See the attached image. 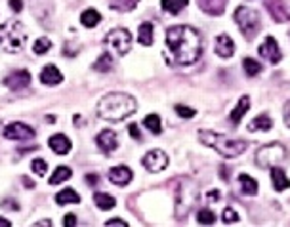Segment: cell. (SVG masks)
<instances>
[{"label":"cell","mask_w":290,"mask_h":227,"mask_svg":"<svg viewBox=\"0 0 290 227\" xmlns=\"http://www.w3.org/2000/svg\"><path fill=\"white\" fill-rule=\"evenodd\" d=\"M86 181L90 183V185H95V183L100 181V176H95V174H88V176H86Z\"/></svg>","instance_id":"ee69618b"},{"label":"cell","mask_w":290,"mask_h":227,"mask_svg":"<svg viewBox=\"0 0 290 227\" xmlns=\"http://www.w3.org/2000/svg\"><path fill=\"white\" fill-rule=\"evenodd\" d=\"M266 8L269 10V14L277 23L290 21V14L286 12V6L282 4V0H266Z\"/></svg>","instance_id":"9a60e30c"},{"label":"cell","mask_w":290,"mask_h":227,"mask_svg":"<svg viewBox=\"0 0 290 227\" xmlns=\"http://www.w3.org/2000/svg\"><path fill=\"white\" fill-rule=\"evenodd\" d=\"M258 54L262 55L264 59H267L271 65H277V63L282 59L281 48H279V44H277L275 37H266V40L262 42V46L258 48Z\"/></svg>","instance_id":"9c48e42d"},{"label":"cell","mask_w":290,"mask_h":227,"mask_svg":"<svg viewBox=\"0 0 290 227\" xmlns=\"http://www.w3.org/2000/svg\"><path fill=\"white\" fill-rule=\"evenodd\" d=\"M107 227H113V225H117V227H128V223L126 221H122V219H109L107 223H105Z\"/></svg>","instance_id":"b9f144b4"},{"label":"cell","mask_w":290,"mask_h":227,"mask_svg":"<svg viewBox=\"0 0 290 227\" xmlns=\"http://www.w3.org/2000/svg\"><path fill=\"white\" fill-rule=\"evenodd\" d=\"M27 44V31L21 21L10 19L0 27V50L8 54H19Z\"/></svg>","instance_id":"277c9868"},{"label":"cell","mask_w":290,"mask_h":227,"mask_svg":"<svg viewBox=\"0 0 290 227\" xmlns=\"http://www.w3.org/2000/svg\"><path fill=\"white\" fill-rule=\"evenodd\" d=\"M221 218H223V221H225V223H235V221H239V214H237L233 208H225Z\"/></svg>","instance_id":"8d00e7d4"},{"label":"cell","mask_w":290,"mask_h":227,"mask_svg":"<svg viewBox=\"0 0 290 227\" xmlns=\"http://www.w3.org/2000/svg\"><path fill=\"white\" fill-rule=\"evenodd\" d=\"M71 176H73V170L69 166H57L52 174V178H50V185H59L65 180H69Z\"/></svg>","instance_id":"484cf974"},{"label":"cell","mask_w":290,"mask_h":227,"mask_svg":"<svg viewBox=\"0 0 290 227\" xmlns=\"http://www.w3.org/2000/svg\"><path fill=\"white\" fill-rule=\"evenodd\" d=\"M35 225H52V221H48V219H44V221H37Z\"/></svg>","instance_id":"7dc6e473"},{"label":"cell","mask_w":290,"mask_h":227,"mask_svg":"<svg viewBox=\"0 0 290 227\" xmlns=\"http://www.w3.org/2000/svg\"><path fill=\"white\" fill-rule=\"evenodd\" d=\"M140 0H109V8L117 12H130L138 6Z\"/></svg>","instance_id":"f1b7e54d"},{"label":"cell","mask_w":290,"mask_h":227,"mask_svg":"<svg viewBox=\"0 0 290 227\" xmlns=\"http://www.w3.org/2000/svg\"><path fill=\"white\" fill-rule=\"evenodd\" d=\"M243 69L244 73H246V77H256V75L262 73V65H260V61L252 59V57H244Z\"/></svg>","instance_id":"4dcf8cb0"},{"label":"cell","mask_w":290,"mask_h":227,"mask_svg":"<svg viewBox=\"0 0 290 227\" xmlns=\"http://www.w3.org/2000/svg\"><path fill=\"white\" fill-rule=\"evenodd\" d=\"M189 4V0H160V6L168 14H180Z\"/></svg>","instance_id":"83f0119b"},{"label":"cell","mask_w":290,"mask_h":227,"mask_svg":"<svg viewBox=\"0 0 290 227\" xmlns=\"http://www.w3.org/2000/svg\"><path fill=\"white\" fill-rule=\"evenodd\" d=\"M138 40H140L141 46H151L153 44V23L145 21L140 25L138 29Z\"/></svg>","instance_id":"d4e9b609"},{"label":"cell","mask_w":290,"mask_h":227,"mask_svg":"<svg viewBox=\"0 0 290 227\" xmlns=\"http://www.w3.org/2000/svg\"><path fill=\"white\" fill-rule=\"evenodd\" d=\"M10 8L14 12H21L23 10V0H10Z\"/></svg>","instance_id":"ab89813d"},{"label":"cell","mask_w":290,"mask_h":227,"mask_svg":"<svg viewBox=\"0 0 290 227\" xmlns=\"http://www.w3.org/2000/svg\"><path fill=\"white\" fill-rule=\"evenodd\" d=\"M2 136H4L6 140L29 141L37 136V130L29 124H23V122H12V124L2 128Z\"/></svg>","instance_id":"ba28073f"},{"label":"cell","mask_w":290,"mask_h":227,"mask_svg":"<svg viewBox=\"0 0 290 227\" xmlns=\"http://www.w3.org/2000/svg\"><path fill=\"white\" fill-rule=\"evenodd\" d=\"M248 109H250V95H241V100H239V103L235 105V109L231 111V122H233V124H239Z\"/></svg>","instance_id":"ffe728a7"},{"label":"cell","mask_w":290,"mask_h":227,"mask_svg":"<svg viewBox=\"0 0 290 227\" xmlns=\"http://www.w3.org/2000/svg\"><path fill=\"white\" fill-rule=\"evenodd\" d=\"M95 141H98V147L102 149L105 155H111V153L118 147V138L113 130H103V132H100L98 138H95Z\"/></svg>","instance_id":"4fadbf2b"},{"label":"cell","mask_w":290,"mask_h":227,"mask_svg":"<svg viewBox=\"0 0 290 227\" xmlns=\"http://www.w3.org/2000/svg\"><path fill=\"white\" fill-rule=\"evenodd\" d=\"M228 0H199V8L210 16H221Z\"/></svg>","instance_id":"ac0fdd59"},{"label":"cell","mask_w":290,"mask_h":227,"mask_svg":"<svg viewBox=\"0 0 290 227\" xmlns=\"http://www.w3.org/2000/svg\"><path fill=\"white\" fill-rule=\"evenodd\" d=\"M271 181H273L275 191H286V189L290 187L288 176H286L284 170L279 168V166H271Z\"/></svg>","instance_id":"d6986e66"},{"label":"cell","mask_w":290,"mask_h":227,"mask_svg":"<svg viewBox=\"0 0 290 227\" xmlns=\"http://www.w3.org/2000/svg\"><path fill=\"white\" fill-rule=\"evenodd\" d=\"M239 183H241V191H243L244 195L254 197L258 193V181L254 180L252 176H248V174H241L239 176Z\"/></svg>","instance_id":"603a6c76"},{"label":"cell","mask_w":290,"mask_h":227,"mask_svg":"<svg viewBox=\"0 0 290 227\" xmlns=\"http://www.w3.org/2000/svg\"><path fill=\"white\" fill-rule=\"evenodd\" d=\"M143 126L149 130V132L153 134H160V130H163V122H160V117L158 115H147V117L143 118Z\"/></svg>","instance_id":"f546056e"},{"label":"cell","mask_w":290,"mask_h":227,"mask_svg":"<svg viewBox=\"0 0 290 227\" xmlns=\"http://www.w3.org/2000/svg\"><path fill=\"white\" fill-rule=\"evenodd\" d=\"M176 113H178L181 118L195 117V109H191V107H187V105H181V103H178V105H176Z\"/></svg>","instance_id":"d590c367"},{"label":"cell","mask_w":290,"mask_h":227,"mask_svg":"<svg viewBox=\"0 0 290 227\" xmlns=\"http://www.w3.org/2000/svg\"><path fill=\"white\" fill-rule=\"evenodd\" d=\"M204 199H206V203H210V204L218 203V201L221 199V191L220 189H210V191L204 195Z\"/></svg>","instance_id":"74e56055"},{"label":"cell","mask_w":290,"mask_h":227,"mask_svg":"<svg viewBox=\"0 0 290 227\" xmlns=\"http://www.w3.org/2000/svg\"><path fill=\"white\" fill-rule=\"evenodd\" d=\"M132 178H134L132 170L124 165H118V166H115V168H111L109 170V181L111 183H115V185H118V187L128 185V183L132 181Z\"/></svg>","instance_id":"7c38bea8"},{"label":"cell","mask_w":290,"mask_h":227,"mask_svg":"<svg viewBox=\"0 0 290 227\" xmlns=\"http://www.w3.org/2000/svg\"><path fill=\"white\" fill-rule=\"evenodd\" d=\"M271 128H273V120H271V117L266 115V113L258 115V117L248 124V130H250V132H269Z\"/></svg>","instance_id":"44dd1931"},{"label":"cell","mask_w":290,"mask_h":227,"mask_svg":"<svg viewBox=\"0 0 290 227\" xmlns=\"http://www.w3.org/2000/svg\"><path fill=\"white\" fill-rule=\"evenodd\" d=\"M105 46L109 48L113 54L117 55H126L132 48V35L128 29H122V27H117L113 31L107 33L105 37Z\"/></svg>","instance_id":"52a82bcc"},{"label":"cell","mask_w":290,"mask_h":227,"mask_svg":"<svg viewBox=\"0 0 290 227\" xmlns=\"http://www.w3.org/2000/svg\"><path fill=\"white\" fill-rule=\"evenodd\" d=\"M10 225H12V221H10V219L0 218V227H10Z\"/></svg>","instance_id":"f6af8a7d"},{"label":"cell","mask_w":290,"mask_h":227,"mask_svg":"<svg viewBox=\"0 0 290 227\" xmlns=\"http://www.w3.org/2000/svg\"><path fill=\"white\" fill-rule=\"evenodd\" d=\"M55 203L59 204V206H65V204H79L80 197L75 189L67 187V189H63V191H59V193L55 195Z\"/></svg>","instance_id":"7402d4cb"},{"label":"cell","mask_w":290,"mask_h":227,"mask_svg":"<svg viewBox=\"0 0 290 227\" xmlns=\"http://www.w3.org/2000/svg\"><path fill=\"white\" fill-rule=\"evenodd\" d=\"M4 84L10 88V90H14V92H19V90H23L31 84V75H29V71H14V73H10L6 80H4Z\"/></svg>","instance_id":"8fae6325"},{"label":"cell","mask_w":290,"mask_h":227,"mask_svg":"<svg viewBox=\"0 0 290 227\" xmlns=\"http://www.w3.org/2000/svg\"><path fill=\"white\" fill-rule=\"evenodd\" d=\"M102 21V16H100V12L94 8H88L82 12V16H80V23L88 27V29H94L95 25H100Z\"/></svg>","instance_id":"cb8c5ba5"},{"label":"cell","mask_w":290,"mask_h":227,"mask_svg":"<svg viewBox=\"0 0 290 227\" xmlns=\"http://www.w3.org/2000/svg\"><path fill=\"white\" fill-rule=\"evenodd\" d=\"M128 132H130V136H132L134 140H140V138H141L138 124H130V126H128Z\"/></svg>","instance_id":"f35d334b"},{"label":"cell","mask_w":290,"mask_h":227,"mask_svg":"<svg viewBox=\"0 0 290 227\" xmlns=\"http://www.w3.org/2000/svg\"><path fill=\"white\" fill-rule=\"evenodd\" d=\"M94 203L100 210H111V208H115L117 201L107 193H94Z\"/></svg>","instance_id":"4316f807"},{"label":"cell","mask_w":290,"mask_h":227,"mask_svg":"<svg viewBox=\"0 0 290 227\" xmlns=\"http://www.w3.org/2000/svg\"><path fill=\"white\" fill-rule=\"evenodd\" d=\"M63 225H77V216L75 214H67L63 219Z\"/></svg>","instance_id":"60d3db41"},{"label":"cell","mask_w":290,"mask_h":227,"mask_svg":"<svg viewBox=\"0 0 290 227\" xmlns=\"http://www.w3.org/2000/svg\"><path fill=\"white\" fill-rule=\"evenodd\" d=\"M199 140H201V143L212 147L214 151H218L221 157L225 158L241 157L246 151V147H248V143L244 140H231L225 134L212 132V130H201L199 132Z\"/></svg>","instance_id":"3957f363"},{"label":"cell","mask_w":290,"mask_h":227,"mask_svg":"<svg viewBox=\"0 0 290 227\" xmlns=\"http://www.w3.org/2000/svg\"><path fill=\"white\" fill-rule=\"evenodd\" d=\"M111 67H113V57H111V54L100 55V59H95V63H94V69L102 71V73L111 71Z\"/></svg>","instance_id":"836d02e7"},{"label":"cell","mask_w":290,"mask_h":227,"mask_svg":"<svg viewBox=\"0 0 290 227\" xmlns=\"http://www.w3.org/2000/svg\"><path fill=\"white\" fill-rule=\"evenodd\" d=\"M0 126H2V122H0Z\"/></svg>","instance_id":"c3c4849f"},{"label":"cell","mask_w":290,"mask_h":227,"mask_svg":"<svg viewBox=\"0 0 290 227\" xmlns=\"http://www.w3.org/2000/svg\"><path fill=\"white\" fill-rule=\"evenodd\" d=\"M286 158V147L282 143H267L264 147L256 151V165L260 168H271V166H279L284 163Z\"/></svg>","instance_id":"8992f818"},{"label":"cell","mask_w":290,"mask_h":227,"mask_svg":"<svg viewBox=\"0 0 290 227\" xmlns=\"http://www.w3.org/2000/svg\"><path fill=\"white\" fill-rule=\"evenodd\" d=\"M136 100L124 92L105 94L98 103V117L109 122H120L136 113Z\"/></svg>","instance_id":"7a4b0ae2"},{"label":"cell","mask_w":290,"mask_h":227,"mask_svg":"<svg viewBox=\"0 0 290 227\" xmlns=\"http://www.w3.org/2000/svg\"><path fill=\"white\" fill-rule=\"evenodd\" d=\"M31 170L37 174V176H44L46 170H48L46 160H42V158H35V160L31 163Z\"/></svg>","instance_id":"e575fe53"},{"label":"cell","mask_w":290,"mask_h":227,"mask_svg":"<svg viewBox=\"0 0 290 227\" xmlns=\"http://www.w3.org/2000/svg\"><path fill=\"white\" fill-rule=\"evenodd\" d=\"M23 183H27V185H29V189H33V187H35V183H33V181L29 180V178H23Z\"/></svg>","instance_id":"bcb514c9"},{"label":"cell","mask_w":290,"mask_h":227,"mask_svg":"<svg viewBox=\"0 0 290 227\" xmlns=\"http://www.w3.org/2000/svg\"><path fill=\"white\" fill-rule=\"evenodd\" d=\"M216 54L220 55V57H223V59H228V57H231V55L235 54V44H233L231 37L225 35V33L216 39Z\"/></svg>","instance_id":"e0dca14e"},{"label":"cell","mask_w":290,"mask_h":227,"mask_svg":"<svg viewBox=\"0 0 290 227\" xmlns=\"http://www.w3.org/2000/svg\"><path fill=\"white\" fill-rule=\"evenodd\" d=\"M141 165L145 166L149 172H160V170H165L166 166H168V157H166L165 151L153 149V151H149V153L143 157Z\"/></svg>","instance_id":"30bf717a"},{"label":"cell","mask_w":290,"mask_h":227,"mask_svg":"<svg viewBox=\"0 0 290 227\" xmlns=\"http://www.w3.org/2000/svg\"><path fill=\"white\" fill-rule=\"evenodd\" d=\"M284 122H286V126L290 128V100L284 103Z\"/></svg>","instance_id":"7bdbcfd3"},{"label":"cell","mask_w":290,"mask_h":227,"mask_svg":"<svg viewBox=\"0 0 290 227\" xmlns=\"http://www.w3.org/2000/svg\"><path fill=\"white\" fill-rule=\"evenodd\" d=\"M166 48L176 65H193L203 54V39L189 25H174L166 31Z\"/></svg>","instance_id":"6da1fadb"},{"label":"cell","mask_w":290,"mask_h":227,"mask_svg":"<svg viewBox=\"0 0 290 227\" xmlns=\"http://www.w3.org/2000/svg\"><path fill=\"white\" fill-rule=\"evenodd\" d=\"M61 80H63L61 71L57 69L55 65H46L44 69L40 71V82L44 86H57V84H61Z\"/></svg>","instance_id":"5bb4252c"},{"label":"cell","mask_w":290,"mask_h":227,"mask_svg":"<svg viewBox=\"0 0 290 227\" xmlns=\"http://www.w3.org/2000/svg\"><path fill=\"white\" fill-rule=\"evenodd\" d=\"M235 23L239 27V31L243 33L246 39H254L258 35L260 27H262V19H260V14L254 8H248V6H239L235 10Z\"/></svg>","instance_id":"5b68a950"},{"label":"cell","mask_w":290,"mask_h":227,"mask_svg":"<svg viewBox=\"0 0 290 227\" xmlns=\"http://www.w3.org/2000/svg\"><path fill=\"white\" fill-rule=\"evenodd\" d=\"M48 50H52V40L48 39V37H40V39L35 42V46H33V52L37 55L48 54Z\"/></svg>","instance_id":"1f68e13d"},{"label":"cell","mask_w":290,"mask_h":227,"mask_svg":"<svg viewBox=\"0 0 290 227\" xmlns=\"http://www.w3.org/2000/svg\"><path fill=\"white\" fill-rule=\"evenodd\" d=\"M48 145H50V149L54 151V153H57V155H67L71 151V140L65 136V134H54L50 140H48Z\"/></svg>","instance_id":"2e32d148"},{"label":"cell","mask_w":290,"mask_h":227,"mask_svg":"<svg viewBox=\"0 0 290 227\" xmlns=\"http://www.w3.org/2000/svg\"><path fill=\"white\" fill-rule=\"evenodd\" d=\"M197 221L201 223V225H214L216 223V214L208 208H203V210H199L197 214Z\"/></svg>","instance_id":"d6a6232c"}]
</instances>
